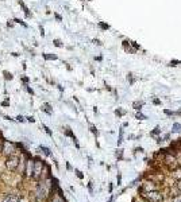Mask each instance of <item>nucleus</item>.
<instances>
[{
  "label": "nucleus",
  "instance_id": "nucleus-21",
  "mask_svg": "<svg viewBox=\"0 0 181 202\" xmlns=\"http://www.w3.org/2000/svg\"><path fill=\"white\" fill-rule=\"evenodd\" d=\"M23 88H24V90H26V92H27L28 94L34 96V89H32V88H31L30 85H23Z\"/></svg>",
  "mask_w": 181,
  "mask_h": 202
},
{
  "label": "nucleus",
  "instance_id": "nucleus-32",
  "mask_svg": "<svg viewBox=\"0 0 181 202\" xmlns=\"http://www.w3.org/2000/svg\"><path fill=\"white\" fill-rule=\"evenodd\" d=\"M164 113H165V115H168V116H174V115H176V112H173V111H169V109H165V111H164Z\"/></svg>",
  "mask_w": 181,
  "mask_h": 202
},
{
  "label": "nucleus",
  "instance_id": "nucleus-15",
  "mask_svg": "<svg viewBox=\"0 0 181 202\" xmlns=\"http://www.w3.org/2000/svg\"><path fill=\"white\" fill-rule=\"evenodd\" d=\"M32 160H27V168H26V172H27L28 175H31V172H32Z\"/></svg>",
  "mask_w": 181,
  "mask_h": 202
},
{
  "label": "nucleus",
  "instance_id": "nucleus-33",
  "mask_svg": "<svg viewBox=\"0 0 181 202\" xmlns=\"http://www.w3.org/2000/svg\"><path fill=\"white\" fill-rule=\"evenodd\" d=\"M14 26H15V23L12 22V19L7 20V28H14Z\"/></svg>",
  "mask_w": 181,
  "mask_h": 202
},
{
  "label": "nucleus",
  "instance_id": "nucleus-20",
  "mask_svg": "<svg viewBox=\"0 0 181 202\" xmlns=\"http://www.w3.org/2000/svg\"><path fill=\"white\" fill-rule=\"evenodd\" d=\"M160 133H161V129H160V127H155V128L153 129V131H151V132H150V136H157V135H160Z\"/></svg>",
  "mask_w": 181,
  "mask_h": 202
},
{
  "label": "nucleus",
  "instance_id": "nucleus-4",
  "mask_svg": "<svg viewBox=\"0 0 181 202\" xmlns=\"http://www.w3.org/2000/svg\"><path fill=\"white\" fill-rule=\"evenodd\" d=\"M16 1L19 4V7L22 8V11H23V14H24V18H26V19H32V18H34V14H32L31 10L26 5V3H24L23 0H16Z\"/></svg>",
  "mask_w": 181,
  "mask_h": 202
},
{
  "label": "nucleus",
  "instance_id": "nucleus-37",
  "mask_svg": "<svg viewBox=\"0 0 181 202\" xmlns=\"http://www.w3.org/2000/svg\"><path fill=\"white\" fill-rule=\"evenodd\" d=\"M153 104H155V105H161V100H160V98H153Z\"/></svg>",
  "mask_w": 181,
  "mask_h": 202
},
{
  "label": "nucleus",
  "instance_id": "nucleus-26",
  "mask_svg": "<svg viewBox=\"0 0 181 202\" xmlns=\"http://www.w3.org/2000/svg\"><path fill=\"white\" fill-rule=\"evenodd\" d=\"M135 117H137L138 120H146V119H147V117H146L143 113H141V112H138L137 115H135Z\"/></svg>",
  "mask_w": 181,
  "mask_h": 202
},
{
  "label": "nucleus",
  "instance_id": "nucleus-25",
  "mask_svg": "<svg viewBox=\"0 0 181 202\" xmlns=\"http://www.w3.org/2000/svg\"><path fill=\"white\" fill-rule=\"evenodd\" d=\"M180 131H181V124L174 123L173 124V132H180Z\"/></svg>",
  "mask_w": 181,
  "mask_h": 202
},
{
  "label": "nucleus",
  "instance_id": "nucleus-12",
  "mask_svg": "<svg viewBox=\"0 0 181 202\" xmlns=\"http://www.w3.org/2000/svg\"><path fill=\"white\" fill-rule=\"evenodd\" d=\"M20 82L23 85H30V77H27V74H22L20 76Z\"/></svg>",
  "mask_w": 181,
  "mask_h": 202
},
{
  "label": "nucleus",
  "instance_id": "nucleus-13",
  "mask_svg": "<svg viewBox=\"0 0 181 202\" xmlns=\"http://www.w3.org/2000/svg\"><path fill=\"white\" fill-rule=\"evenodd\" d=\"M133 106H134V109H137V111H141L142 106H143V101H134V102H133Z\"/></svg>",
  "mask_w": 181,
  "mask_h": 202
},
{
  "label": "nucleus",
  "instance_id": "nucleus-18",
  "mask_svg": "<svg viewBox=\"0 0 181 202\" xmlns=\"http://www.w3.org/2000/svg\"><path fill=\"white\" fill-rule=\"evenodd\" d=\"M130 46L134 49V50H141V46H139V43L135 42V41H131L130 42Z\"/></svg>",
  "mask_w": 181,
  "mask_h": 202
},
{
  "label": "nucleus",
  "instance_id": "nucleus-28",
  "mask_svg": "<svg viewBox=\"0 0 181 202\" xmlns=\"http://www.w3.org/2000/svg\"><path fill=\"white\" fill-rule=\"evenodd\" d=\"M16 121H19V123H24V121H26V117L22 116V115H18V116H16Z\"/></svg>",
  "mask_w": 181,
  "mask_h": 202
},
{
  "label": "nucleus",
  "instance_id": "nucleus-30",
  "mask_svg": "<svg viewBox=\"0 0 181 202\" xmlns=\"http://www.w3.org/2000/svg\"><path fill=\"white\" fill-rule=\"evenodd\" d=\"M42 127H44L45 132H46V133H47V135H49V136H51V135H53V133H51V129L49 128V127H47V125H42Z\"/></svg>",
  "mask_w": 181,
  "mask_h": 202
},
{
  "label": "nucleus",
  "instance_id": "nucleus-43",
  "mask_svg": "<svg viewBox=\"0 0 181 202\" xmlns=\"http://www.w3.org/2000/svg\"><path fill=\"white\" fill-rule=\"evenodd\" d=\"M57 88H58V89H59V92H64V88H62V86H61V85H57Z\"/></svg>",
  "mask_w": 181,
  "mask_h": 202
},
{
  "label": "nucleus",
  "instance_id": "nucleus-19",
  "mask_svg": "<svg viewBox=\"0 0 181 202\" xmlns=\"http://www.w3.org/2000/svg\"><path fill=\"white\" fill-rule=\"evenodd\" d=\"M89 129H91V132L95 135V137H99V131L96 129V127H95V125L91 124V125H89Z\"/></svg>",
  "mask_w": 181,
  "mask_h": 202
},
{
  "label": "nucleus",
  "instance_id": "nucleus-2",
  "mask_svg": "<svg viewBox=\"0 0 181 202\" xmlns=\"http://www.w3.org/2000/svg\"><path fill=\"white\" fill-rule=\"evenodd\" d=\"M6 166H7L8 170H15L18 166H19V158L16 155H8L7 160H6Z\"/></svg>",
  "mask_w": 181,
  "mask_h": 202
},
{
  "label": "nucleus",
  "instance_id": "nucleus-38",
  "mask_svg": "<svg viewBox=\"0 0 181 202\" xmlns=\"http://www.w3.org/2000/svg\"><path fill=\"white\" fill-rule=\"evenodd\" d=\"M76 174H77V177H79L80 179H83V177H84V175L81 174V171H79V170H76Z\"/></svg>",
  "mask_w": 181,
  "mask_h": 202
},
{
  "label": "nucleus",
  "instance_id": "nucleus-11",
  "mask_svg": "<svg viewBox=\"0 0 181 202\" xmlns=\"http://www.w3.org/2000/svg\"><path fill=\"white\" fill-rule=\"evenodd\" d=\"M3 202H19V197L16 194H11V195H8V197H6V199Z\"/></svg>",
  "mask_w": 181,
  "mask_h": 202
},
{
  "label": "nucleus",
  "instance_id": "nucleus-22",
  "mask_svg": "<svg viewBox=\"0 0 181 202\" xmlns=\"http://www.w3.org/2000/svg\"><path fill=\"white\" fill-rule=\"evenodd\" d=\"M39 150H42V152H44L45 155H47V156H50L51 155V152H50V150L47 147H45V146H41L39 147Z\"/></svg>",
  "mask_w": 181,
  "mask_h": 202
},
{
  "label": "nucleus",
  "instance_id": "nucleus-34",
  "mask_svg": "<svg viewBox=\"0 0 181 202\" xmlns=\"http://www.w3.org/2000/svg\"><path fill=\"white\" fill-rule=\"evenodd\" d=\"M92 42H93L95 45H96V46H102V45H103V43H102V41H100V39H97V38L92 39Z\"/></svg>",
  "mask_w": 181,
  "mask_h": 202
},
{
  "label": "nucleus",
  "instance_id": "nucleus-29",
  "mask_svg": "<svg viewBox=\"0 0 181 202\" xmlns=\"http://www.w3.org/2000/svg\"><path fill=\"white\" fill-rule=\"evenodd\" d=\"M38 28H39V35L42 36V38H44V36H45V28H44V26H42V24H39V26H38Z\"/></svg>",
  "mask_w": 181,
  "mask_h": 202
},
{
  "label": "nucleus",
  "instance_id": "nucleus-24",
  "mask_svg": "<svg viewBox=\"0 0 181 202\" xmlns=\"http://www.w3.org/2000/svg\"><path fill=\"white\" fill-rule=\"evenodd\" d=\"M127 80H128V84H130V85H133V84H134L135 78L133 77V73H128V74H127Z\"/></svg>",
  "mask_w": 181,
  "mask_h": 202
},
{
  "label": "nucleus",
  "instance_id": "nucleus-6",
  "mask_svg": "<svg viewBox=\"0 0 181 202\" xmlns=\"http://www.w3.org/2000/svg\"><path fill=\"white\" fill-rule=\"evenodd\" d=\"M42 58L45 61H57L58 59V55L54 54V53H44L42 54Z\"/></svg>",
  "mask_w": 181,
  "mask_h": 202
},
{
  "label": "nucleus",
  "instance_id": "nucleus-42",
  "mask_svg": "<svg viewBox=\"0 0 181 202\" xmlns=\"http://www.w3.org/2000/svg\"><path fill=\"white\" fill-rule=\"evenodd\" d=\"M135 151L137 152H143V150H142L141 147H138V148H135Z\"/></svg>",
  "mask_w": 181,
  "mask_h": 202
},
{
  "label": "nucleus",
  "instance_id": "nucleus-10",
  "mask_svg": "<svg viewBox=\"0 0 181 202\" xmlns=\"http://www.w3.org/2000/svg\"><path fill=\"white\" fill-rule=\"evenodd\" d=\"M12 22H14V23H16V24H19V26H22L23 28H28V27H30V26H28V24L26 23L23 19H19V18H14V19H12Z\"/></svg>",
  "mask_w": 181,
  "mask_h": 202
},
{
  "label": "nucleus",
  "instance_id": "nucleus-46",
  "mask_svg": "<svg viewBox=\"0 0 181 202\" xmlns=\"http://www.w3.org/2000/svg\"><path fill=\"white\" fill-rule=\"evenodd\" d=\"M0 1H6V0H0Z\"/></svg>",
  "mask_w": 181,
  "mask_h": 202
},
{
  "label": "nucleus",
  "instance_id": "nucleus-9",
  "mask_svg": "<svg viewBox=\"0 0 181 202\" xmlns=\"http://www.w3.org/2000/svg\"><path fill=\"white\" fill-rule=\"evenodd\" d=\"M3 78H4V81H7V82H10V81H12L14 80V74L10 71V70H3Z\"/></svg>",
  "mask_w": 181,
  "mask_h": 202
},
{
  "label": "nucleus",
  "instance_id": "nucleus-8",
  "mask_svg": "<svg viewBox=\"0 0 181 202\" xmlns=\"http://www.w3.org/2000/svg\"><path fill=\"white\" fill-rule=\"evenodd\" d=\"M41 109H42L45 113H47L49 116H51V115H53V109H51V105L49 104V102H44V104H42V106H41Z\"/></svg>",
  "mask_w": 181,
  "mask_h": 202
},
{
  "label": "nucleus",
  "instance_id": "nucleus-31",
  "mask_svg": "<svg viewBox=\"0 0 181 202\" xmlns=\"http://www.w3.org/2000/svg\"><path fill=\"white\" fill-rule=\"evenodd\" d=\"M54 18H55V20H57V22H62V16L59 15L58 12H54Z\"/></svg>",
  "mask_w": 181,
  "mask_h": 202
},
{
  "label": "nucleus",
  "instance_id": "nucleus-35",
  "mask_svg": "<svg viewBox=\"0 0 181 202\" xmlns=\"http://www.w3.org/2000/svg\"><path fill=\"white\" fill-rule=\"evenodd\" d=\"M26 120H27L28 123H35V119H34V116H27V117H26Z\"/></svg>",
  "mask_w": 181,
  "mask_h": 202
},
{
  "label": "nucleus",
  "instance_id": "nucleus-41",
  "mask_svg": "<svg viewBox=\"0 0 181 202\" xmlns=\"http://www.w3.org/2000/svg\"><path fill=\"white\" fill-rule=\"evenodd\" d=\"M177 189L181 191V179H180V181H178V182H177Z\"/></svg>",
  "mask_w": 181,
  "mask_h": 202
},
{
  "label": "nucleus",
  "instance_id": "nucleus-17",
  "mask_svg": "<svg viewBox=\"0 0 181 202\" xmlns=\"http://www.w3.org/2000/svg\"><path fill=\"white\" fill-rule=\"evenodd\" d=\"M99 27L102 28V30H110L111 26L110 24H107L106 22H99Z\"/></svg>",
  "mask_w": 181,
  "mask_h": 202
},
{
  "label": "nucleus",
  "instance_id": "nucleus-27",
  "mask_svg": "<svg viewBox=\"0 0 181 202\" xmlns=\"http://www.w3.org/2000/svg\"><path fill=\"white\" fill-rule=\"evenodd\" d=\"M124 113H126V111H122V109H116V111H115V115H116V116H118V117L123 116Z\"/></svg>",
  "mask_w": 181,
  "mask_h": 202
},
{
  "label": "nucleus",
  "instance_id": "nucleus-1",
  "mask_svg": "<svg viewBox=\"0 0 181 202\" xmlns=\"http://www.w3.org/2000/svg\"><path fill=\"white\" fill-rule=\"evenodd\" d=\"M44 166H45L44 162H42L41 159H38V158H37L35 162L32 163V177H34L35 179H38L41 177L42 170H44Z\"/></svg>",
  "mask_w": 181,
  "mask_h": 202
},
{
  "label": "nucleus",
  "instance_id": "nucleus-16",
  "mask_svg": "<svg viewBox=\"0 0 181 202\" xmlns=\"http://www.w3.org/2000/svg\"><path fill=\"white\" fill-rule=\"evenodd\" d=\"M0 106H3V108H10V106H11V102H10L8 97L6 98V100H3L1 102H0Z\"/></svg>",
  "mask_w": 181,
  "mask_h": 202
},
{
  "label": "nucleus",
  "instance_id": "nucleus-44",
  "mask_svg": "<svg viewBox=\"0 0 181 202\" xmlns=\"http://www.w3.org/2000/svg\"><path fill=\"white\" fill-rule=\"evenodd\" d=\"M88 189H89V191L92 193V183H91V182H89V185H88Z\"/></svg>",
  "mask_w": 181,
  "mask_h": 202
},
{
  "label": "nucleus",
  "instance_id": "nucleus-14",
  "mask_svg": "<svg viewBox=\"0 0 181 202\" xmlns=\"http://www.w3.org/2000/svg\"><path fill=\"white\" fill-rule=\"evenodd\" d=\"M53 45H54L55 47H58V49H62L64 47V43H62V41L61 39H53Z\"/></svg>",
  "mask_w": 181,
  "mask_h": 202
},
{
  "label": "nucleus",
  "instance_id": "nucleus-5",
  "mask_svg": "<svg viewBox=\"0 0 181 202\" xmlns=\"http://www.w3.org/2000/svg\"><path fill=\"white\" fill-rule=\"evenodd\" d=\"M1 150L6 155H11L12 152H14V144L11 142H8V140H3L1 142Z\"/></svg>",
  "mask_w": 181,
  "mask_h": 202
},
{
  "label": "nucleus",
  "instance_id": "nucleus-7",
  "mask_svg": "<svg viewBox=\"0 0 181 202\" xmlns=\"http://www.w3.org/2000/svg\"><path fill=\"white\" fill-rule=\"evenodd\" d=\"M122 46H123V49L127 51V53H130V54H135L137 53V50H134V49H131L130 47V42L127 41V39H124L122 42Z\"/></svg>",
  "mask_w": 181,
  "mask_h": 202
},
{
  "label": "nucleus",
  "instance_id": "nucleus-39",
  "mask_svg": "<svg viewBox=\"0 0 181 202\" xmlns=\"http://www.w3.org/2000/svg\"><path fill=\"white\" fill-rule=\"evenodd\" d=\"M173 202H181V195H177L176 198H174V201Z\"/></svg>",
  "mask_w": 181,
  "mask_h": 202
},
{
  "label": "nucleus",
  "instance_id": "nucleus-45",
  "mask_svg": "<svg viewBox=\"0 0 181 202\" xmlns=\"http://www.w3.org/2000/svg\"><path fill=\"white\" fill-rule=\"evenodd\" d=\"M176 115H178V116H181V111H178V112H176Z\"/></svg>",
  "mask_w": 181,
  "mask_h": 202
},
{
  "label": "nucleus",
  "instance_id": "nucleus-40",
  "mask_svg": "<svg viewBox=\"0 0 181 202\" xmlns=\"http://www.w3.org/2000/svg\"><path fill=\"white\" fill-rule=\"evenodd\" d=\"M102 59H103V57H102V55H99V57H95V61H97V62H100Z\"/></svg>",
  "mask_w": 181,
  "mask_h": 202
},
{
  "label": "nucleus",
  "instance_id": "nucleus-3",
  "mask_svg": "<svg viewBox=\"0 0 181 202\" xmlns=\"http://www.w3.org/2000/svg\"><path fill=\"white\" fill-rule=\"evenodd\" d=\"M143 197L150 202H162V195L158 191H147L146 194H143Z\"/></svg>",
  "mask_w": 181,
  "mask_h": 202
},
{
  "label": "nucleus",
  "instance_id": "nucleus-23",
  "mask_svg": "<svg viewBox=\"0 0 181 202\" xmlns=\"http://www.w3.org/2000/svg\"><path fill=\"white\" fill-rule=\"evenodd\" d=\"M178 65H181V61L178 59H172L169 62V66H178Z\"/></svg>",
  "mask_w": 181,
  "mask_h": 202
},
{
  "label": "nucleus",
  "instance_id": "nucleus-36",
  "mask_svg": "<svg viewBox=\"0 0 181 202\" xmlns=\"http://www.w3.org/2000/svg\"><path fill=\"white\" fill-rule=\"evenodd\" d=\"M11 57H14V58H18V57H20V53H18V51H12Z\"/></svg>",
  "mask_w": 181,
  "mask_h": 202
}]
</instances>
